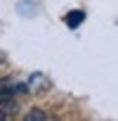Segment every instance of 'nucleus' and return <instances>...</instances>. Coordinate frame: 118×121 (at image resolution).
Wrapping results in <instances>:
<instances>
[{"mask_svg":"<svg viewBox=\"0 0 118 121\" xmlns=\"http://www.w3.org/2000/svg\"><path fill=\"white\" fill-rule=\"evenodd\" d=\"M28 90H33V93H38V88H50V81L43 76V74H33L31 78H28Z\"/></svg>","mask_w":118,"mask_h":121,"instance_id":"1","label":"nucleus"},{"mask_svg":"<svg viewBox=\"0 0 118 121\" xmlns=\"http://www.w3.org/2000/svg\"><path fill=\"white\" fill-rule=\"evenodd\" d=\"M83 19H85V12H83V10H73V12H69V17H66L64 22H66L69 29H76V26L83 24Z\"/></svg>","mask_w":118,"mask_h":121,"instance_id":"2","label":"nucleus"},{"mask_svg":"<svg viewBox=\"0 0 118 121\" xmlns=\"http://www.w3.org/2000/svg\"><path fill=\"white\" fill-rule=\"evenodd\" d=\"M5 64H7V59H5V55H3V52H0V71L5 69Z\"/></svg>","mask_w":118,"mask_h":121,"instance_id":"4","label":"nucleus"},{"mask_svg":"<svg viewBox=\"0 0 118 121\" xmlns=\"http://www.w3.org/2000/svg\"><path fill=\"white\" fill-rule=\"evenodd\" d=\"M26 119H28V121H35V119H50V114H45L43 109H33V112L26 114Z\"/></svg>","mask_w":118,"mask_h":121,"instance_id":"3","label":"nucleus"}]
</instances>
